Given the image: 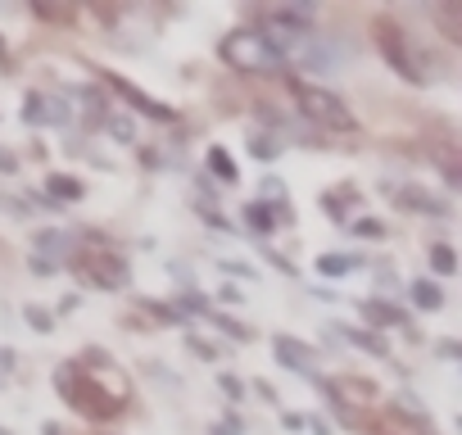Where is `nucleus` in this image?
<instances>
[{"mask_svg": "<svg viewBox=\"0 0 462 435\" xmlns=\"http://www.w3.org/2000/svg\"><path fill=\"white\" fill-rule=\"evenodd\" d=\"M0 435H5V430H0Z\"/></svg>", "mask_w": 462, "mask_h": 435, "instance_id": "18", "label": "nucleus"}, {"mask_svg": "<svg viewBox=\"0 0 462 435\" xmlns=\"http://www.w3.org/2000/svg\"><path fill=\"white\" fill-rule=\"evenodd\" d=\"M37 14L42 19H69V10H60V5H37Z\"/></svg>", "mask_w": 462, "mask_h": 435, "instance_id": "15", "label": "nucleus"}, {"mask_svg": "<svg viewBox=\"0 0 462 435\" xmlns=\"http://www.w3.org/2000/svg\"><path fill=\"white\" fill-rule=\"evenodd\" d=\"M322 273H349V259H340V255H331V259H322Z\"/></svg>", "mask_w": 462, "mask_h": 435, "instance_id": "13", "label": "nucleus"}, {"mask_svg": "<svg viewBox=\"0 0 462 435\" xmlns=\"http://www.w3.org/2000/svg\"><path fill=\"white\" fill-rule=\"evenodd\" d=\"M403 204H417V213H439V204L421 190H403Z\"/></svg>", "mask_w": 462, "mask_h": 435, "instance_id": "8", "label": "nucleus"}, {"mask_svg": "<svg viewBox=\"0 0 462 435\" xmlns=\"http://www.w3.org/2000/svg\"><path fill=\"white\" fill-rule=\"evenodd\" d=\"M222 390H226V394H231V399H241V394H245V390H241V381H236V376H222Z\"/></svg>", "mask_w": 462, "mask_h": 435, "instance_id": "14", "label": "nucleus"}, {"mask_svg": "<svg viewBox=\"0 0 462 435\" xmlns=\"http://www.w3.org/2000/svg\"><path fill=\"white\" fill-rule=\"evenodd\" d=\"M435 14H439V23H444V32H448V37L457 42V37H462V28H457V5H439Z\"/></svg>", "mask_w": 462, "mask_h": 435, "instance_id": "7", "label": "nucleus"}, {"mask_svg": "<svg viewBox=\"0 0 462 435\" xmlns=\"http://www.w3.org/2000/svg\"><path fill=\"white\" fill-rule=\"evenodd\" d=\"M376 37H381V51H385V60L394 64V73L399 78H408V82H426V73L417 69V55H412V46H408V37H403V28L399 23H376Z\"/></svg>", "mask_w": 462, "mask_h": 435, "instance_id": "3", "label": "nucleus"}, {"mask_svg": "<svg viewBox=\"0 0 462 435\" xmlns=\"http://www.w3.org/2000/svg\"><path fill=\"white\" fill-rule=\"evenodd\" d=\"M304 354H309V349H304L300 340H291V336H277V358H286L291 367H304Z\"/></svg>", "mask_w": 462, "mask_h": 435, "instance_id": "6", "label": "nucleus"}, {"mask_svg": "<svg viewBox=\"0 0 462 435\" xmlns=\"http://www.w3.org/2000/svg\"><path fill=\"white\" fill-rule=\"evenodd\" d=\"M10 60V51H5V42H0V64H5Z\"/></svg>", "mask_w": 462, "mask_h": 435, "instance_id": "17", "label": "nucleus"}, {"mask_svg": "<svg viewBox=\"0 0 462 435\" xmlns=\"http://www.w3.org/2000/svg\"><path fill=\"white\" fill-rule=\"evenodd\" d=\"M367 313H372V322H403V313L385 309V304H367Z\"/></svg>", "mask_w": 462, "mask_h": 435, "instance_id": "10", "label": "nucleus"}, {"mask_svg": "<svg viewBox=\"0 0 462 435\" xmlns=\"http://www.w3.org/2000/svg\"><path fill=\"white\" fill-rule=\"evenodd\" d=\"M417 304H426V309H439V291L421 282V286H417Z\"/></svg>", "mask_w": 462, "mask_h": 435, "instance_id": "12", "label": "nucleus"}, {"mask_svg": "<svg viewBox=\"0 0 462 435\" xmlns=\"http://www.w3.org/2000/svg\"><path fill=\"white\" fill-rule=\"evenodd\" d=\"M109 82H114V87H118V91H123V96H127V100H132L136 109H145L150 118H168V109H163V105H154V100H150L145 91H136V87H127L123 78H109Z\"/></svg>", "mask_w": 462, "mask_h": 435, "instance_id": "5", "label": "nucleus"}, {"mask_svg": "<svg viewBox=\"0 0 462 435\" xmlns=\"http://www.w3.org/2000/svg\"><path fill=\"white\" fill-rule=\"evenodd\" d=\"M78 273H82L91 286H105V291H118V286L127 282V264H123L118 255H109V250L82 255V259H78Z\"/></svg>", "mask_w": 462, "mask_h": 435, "instance_id": "4", "label": "nucleus"}, {"mask_svg": "<svg viewBox=\"0 0 462 435\" xmlns=\"http://www.w3.org/2000/svg\"><path fill=\"white\" fill-rule=\"evenodd\" d=\"M430 264H435V273H453V268H457V264H453V250H444V245L430 250Z\"/></svg>", "mask_w": 462, "mask_h": 435, "instance_id": "9", "label": "nucleus"}, {"mask_svg": "<svg viewBox=\"0 0 462 435\" xmlns=\"http://www.w3.org/2000/svg\"><path fill=\"white\" fill-rule=\"evenodd\" d=\"M217 55H222V64H231L236 73H282L286 69V51L268 32H254V28L226 32Z\"/></svg>", "mask_w": 462, "mask_h": 435, "instance_id": "1", "label": "nucleus"}, {"mask_svg": "<svg viewBox=\"0 0 462 435\" xmlns=\"http://www.w3.org/2000/svg\"><path fill=\"white\" fill-rule=\"evenodd\" d=\"M291 91H295V100H300V109H304L309 123H318V127H327V132H354V127H358V123H354V109H349L336 91L313 87V82H295Z\"/></svg>", "mask_w": 462, "mask_h": 435, "instance_id": "2", "label": "nucleus"}, {"mask_svg": "<svg viewBox=\"0 0 462 435\" xmlns=\"http://www.w3.org/2000/svg\"><path fill=\"white\" fill-rule=\"evenodd\" d=\"M208 159H213V168H217V177H226V181H231V177H236V168H231V159H226V150H213Z\"/></svg>", "mask_w": 462, "mask_h": 435, "instance_id": "11", "label": "nucleus"}, {"mask_svg": "<svg viewBox=\"0 0 462 435\" xmlns=\"http://www.w3.org/2000/svg\"><path fill=\"white\" fill-rule=\"evenodd\" d=\"M28 318H32V327H37V331H51V318H46L42 309H28Z\"/></svg>", "mask_w": 462, "mask_h": 435, "instance_id": "16", "label": "nucleus"}]
</instances>
